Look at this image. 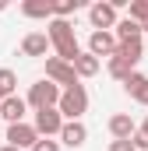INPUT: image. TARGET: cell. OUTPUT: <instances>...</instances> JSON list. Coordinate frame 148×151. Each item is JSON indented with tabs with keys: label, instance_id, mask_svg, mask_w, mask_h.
<instances>
[{
	"label": "cell",
	"instance_id": "obj_1",
	"mask_svg": "<svg viewBox=\"0 0 148 151\" xmlns=\"http://www.w3.org/2000/svg\"><path fill=\"white\" fill-rule=\"evenodd\" d=\"M49 46L57 49V60H64V63H74V56L81 53V46H78V35H74V25L71 21H60V18H53L49 21Z\"/></svg>",
	"mask_w": 148,
	"mask_h": 151
},
{
	"label": "cell",
	"instance_id": "obj_2",
	"mask_svg": "<svg viewBox=\"0 0 148 151\" xmlns=\"http://www.w3.org/2000/svg\"><path fill=\"white\" fill-rule=\"evenodd\" d=\"M57 113L64 116V119H81V116L88 113V91H85V84H74V88H64L60 91Z\"/></svg>",
	"mask_w": 148,
	"mask_h": 151
},
{
	"label": "cell",
	"instance_id": "obj_3",
	"mask_svg": "<svg viewBox=\"0 0 148 151\" xmlns=\"http://www.w3.org/2000/svg\"><path fill=\"white\" fill-rule=\"evenodd\" d=\"M57 102H60V88L53 81H46V77L28 88V99H25V106H32V109H53Z\"/></svg>",
	"mask_w": 148,
	"mask_h": 151
},
{
	"label": "cell",
	"instance_id": "obj_4",
	"mask_svg": "<svg viewBox=\"0 0 148 151\" xmlns=\"http://www.w3.org/2000/svg\"><path fill=\"white\" fill-rule=\"evenodd\" d=\"M46 81H53L60 91L64 88H74V84H81L78 74H74L71 63H64V60H57V56H46Z\"/></svg>",
	"mask_w": 148,
	"mask_h": 151
},
{
	"label": "cell",
	"instance_id": "obj_5",
	"mask_svg": "<svg viewBox=\"0 0 148 151\" xmlns=\"http://www.w3.org/2000/svg\"><path fill=\"white\" fill-rule=\"evenodd\" d=\"M36 134L39 137H57L60 134V127H64V116L57 113V106L53 109H36Z\"/></svg>",
	"mask_w": 148,
	"mask_h": 151
},
{
	"label": "cell",
	"instance_id": "obj_6",
	"mask_svg": "<svg viewBox=\"0 0 148 151\" xmlns=\"http://www.w3.org/2000/svg\"><path fill=\"white\" fill-rule=\"evenodd\" d=\"M88 21H92L95 32H110L120 18H116V7H113V4H102V0H99V4L88 7Z\"/></svg>",
	"mask_w": 148,
	"mask_h": 151
},
{
	"label": "cell",
	"instance_id": "obj_7",
	"mask_svg": "<svg viewBox=\"0 0 148 151\" xmlns=\"http://www.w3.org/2000/svg\"><path fill=\"white\" fill-rule=\"evenodd\" d=\"M36 141H39V134H36L32 123H11V127H7V144H11V148L25 151V148H32Z\"/></svg>",
	"mask_w": 148,
	"mask_h": 151
},
{
	"label": "cell",
	"instance_id": "obj_8",
	"mask_svg": "<svg viewBox=\"0 0 148 151\" xmlns=\"http://www.w3.org/2000/svg\"><path fill=\"white\" fill-rule=\"evenodd\" d=\"M60 144H67V148H81L85 141H88V130H85V123L81 119H64V127H60Z\"/></svg>",
	"mask_w": 148,
	"mask_h": 151
},
{
	"label": "cell",
	"instance_id": "obj_9",
	"mask_svg": "<svg viewBox=\"0 0 148 151\" xmlns=\"http://www.w3.org/2000/svg\"><path fill=\"white\" fill-rule=\"evenodd\" d=\"M25 113H28V106H25V99H18V95H11V99L0 102V123L7 119V127H11V123H25Z\"/></svg>",
	"mask_w": 148,
	"mask_h": 151
},
{
	"label": "cell",
	"instance_id": "obj_10",
	"mask_svg": "<svg viewBox=\"0 0 148 151\" xmlns=\"http://www.w3.org/2000/svg\"><path fill=\"white\" fill-rule=\"evenodd\" d=\"M88 53L99 60V56H113L116 53V39H113V32H92L88 35Z\"/></svg>",
	"mask_w": 148,
	"mask_h": 151
},
{
	"label": "cell",
	"instance_id": "obj_11",
	"mask_svg": "<svg viewBox=\"0 0 148 151\" xmlns=\"http://www.w3.org/2000/svg\"><path fill=\"white\" fill-rule=\"evenodd\" d=\"M134 130H138V123H134L127 113L110 116V134H113V141H131V137H134Z\"/></svg>",
	"mask_w": 148,
	"mask_h": 151
},
{
	"label": "cell",
	"instance_id": "obj_12",
	"mask_svg": "<svg viewBox=\"0 0 148 151\" xmlns=\"http://www.w3.org/2000/svg\"><path fill=\"white\" fill-rule=\"evenodd\" d=\"M141 53H145V42H141V39H134V42H116V53H113V56H116V60H123V63L134 70V67H138V60H141Z\"/></svg>",
	"mask_w": 148,
	"mask_h": 151
},
{
	"label": "cell",
	"instance_id": "obj_13",
	"mask_svg": "<svg viewBox=\"0 0 148 151\" xmlns=\"http://www.w3.org/2000/svg\"><path fill=\"white\" fill-rule=\"evenodd\" d=\"M53 46H49V39H46V32H28V35L21 39V53L25 56H46Z\"/></svg>",
	"mask_w": 148,
	"mask_h": 151
},
{
	"label": "cell",
	"instance_id": "obj_14",
	"mask_svg": "<svg viewBox=\"0 0 148 151\" xmlns=\"http://www.w3.org/2000/svg\"><path fill=\"white\" fill-rule=\"evenodd\" d=\"M123 88H127V95H131L134 102L148 106V77H145V74H138V70H134V74L123 81Z\"/></svg>",
	"mask_w": 148,
	"mask_h": 151
},
{
	"label": "cell",
	"instance_id": "obj_15",
	"mask_svg": "<svg viewBox=\"0 0 148 151\" xmlns=\"http://www.w3.org/2000/svg\"><path fill=\"white\" fill-rule=\"evenodd\" d=\"M71 67H74V74H78V81H81V77H95V74H99V60H95L92 53H78Z\"/></svg>",
	"mask_w": 148,
	"mask_h": 151
},
{
	"label": "cell",
	"instance_id": "obj_16",
	"mask_svg": "<svg viewBox=\"0 0 148 151\" xmlns=\"http://www.w3.org/2000/svg\"><path fill=\"white\" fill-rule=\"evenodd\" d=\"M113 28H116V32H113L116 42H134V39H141V25H138V21H131V18H120Z\"/></svg>",
	"mask_w": 148,
	"mask_h": 151
},
{
	"label": "cell",
	"instance_id": "obj_17",
	"mask_svg": "<svg viewBox=\"0 0 148 151\" xmlns=\"http://www.w3.org/2000/svg\"><path fill=\"white\" fill-rule=\"evenodd\" d=\"M21 14L25 18H53V4L49 0H25L21 4Z\"/></svg>",
	"mask_w": 148,
	"mask_h": 151
},
{
	"label": "cell",
	"instance_id": "obj_18",
	"mask_svg": "<svg viewBox=\"0 0 148 151\" xmlns=\"http://www.w3.org/2000/svg\"><path fill=\"white\" fill-rule=\"evenodd\" d=\"M14 88H18V74L11 67H0V99H11Z\"/></svg>",
	"mask_w": 148,
	"mask_h": 151
},
{
	"label": "cell",
	"instance_id": "obj_19",
	"mask_svg": "<svg viewBox=\"0 0 148 151\" xmlns=\"http://www.w3.org/2000/svg\"><path fill=\"white\" fill-rule=\"evenodd\" d=\"M78 11H81V0H60V4H53V18H60V21H67Z\"/></svg>",
	"mask_w": 148,
	"mask_h": 151
},
{
	"label": "cell",
	"instance_id": "obj_20",
	"mask_svg": "<svg viewBox=\"0 0 148 151\" xmlns=\"http://www.w3.org/2000/svg\"><path fill=\"white\" fill-rule=\"evenodd\" d=\"M131 21H148V0H131V14H127Z\"/></svg>",
	"mask_w": 148,
	"mask_h": 151
},
{
	"label": "cell",
	"instance_id": "obj_21",
	"mask_svg": "<svg viewBox=\"0 0 148 151\" xmlns=\"http://www.w3.org/2000/svg\"><path fill=\"white\" fill-rule=\"evenodd\" d=\"M110 74L116 77V81H127V77L134 74V70H131V67H127L123 60H116V56H110Z\"/></svg>",
	"mask_w": 148,
	"mask_h": 151
},
{
	"label": "cell",
	"instance_id": "obj_22",
	"mask_svg": "<svg viewBox=\"0 0 148 151\" xmlns=\"http://www.w3.org/2000/svg\"><path fill=\"white\" fill-rule=\"evenodd\" d=\"M32 151H60V141H53V137H39L36 144H32Z\"/></svg>",
	"mask_w": 148,
	"mask_h": 151
},
{
	"label": "cell",
	"instance_id": "obj_23",
	"mask_svg": "<svg viewBox=\"0 0 148 151\" xmlns=\"http://www.w3.org/2000/svg\"><path fill=\"white\" fill-rule=\"evenodd\" d=\"M131 144H134V151H148V137L141 134V130H134V137H131Z\"/></svg>",
	"mask_w": 148,
	"mask_h": 151
},
{
	"label": "cell",
	"instance_id": "obj_24",
	"mask_svg": "<svg viewBox=\"0 0 148 151\" xmlns=\"http://www.w3.org/2000/svg\"><path fill=\"white\" fill-rule=\"evenodd\" d=\"M110 151H134V144H131V141H113Z\"/></svg>",
	"mask_w": 148,
	"mask_h": 151
},
{
	"label": "cell",
	"instance_id": "obj_25",
	"mask_svg": "<svg viewBox=\"0 0 148 151\" xmlns=\"http://www.w3.org/2000/svg\"><path fill=\"white\" fill-rule=\"evenodd\" d=\"M138 130H141V134H145V137H148V116H145V123H141V127H138Z\"/></svg>",
	"mask_w": 148,
	"mask_h": 151
},
{
	"label": "cell",
	"instance_id": "obj_26",
	"mask_svg": "<svg viewBox=\"0 0 148 151\" xmlns=\"http://www.w3.org/2000/svg\"><path fill=\"white\" fill-rule=\"evenodd\" d=\"M145 32H148V21H141V35H145Z\"/></svg>",
	"mask_w": 148,
	"mask_h": 151
},
{
	"label": "cell",
	"instance_id": "obj_27",
	"mask_svg": "<svg viewBox=\"0 0 148 151\" xmlns=\"http://www.w3.org/2000/svg\"><path fill=\"white\" fill-rule=\"evenodd\" d=\"M0 151H18V148H11V144H4V148H0Z\"/></svg>",
	"mask_w": 148,
	"mask_h": 151
},
{
	"label": "cell",
	"instance_id": "obj_28",
	"mask_svg": "<svg viewBox=\"0 0 148 151\" xmlns=\"http://www.w3.org/2000/svg\"><path fill=\"white\" fill-rule=\"evenodd\" d=\"M4 7H7V4H4V0H0V11H4Z\"/></svg>",
	"mask_w": 148,
	"mask_h": 151
},
{
	"label": "cell",
	"instance_id": "obj_29",
	"mask_svg": "<svg viewBox=\"0 0 148 151\" xmlns=\"http://www.w3.org/2000/svg\"><path fill=\"white\" fill-rule=\"evenodd\" d=\"M0 102H4V99H0Z\"/></svg>",
	"mask_w": 148,
	"mask_h": 151
}]
</instances>
